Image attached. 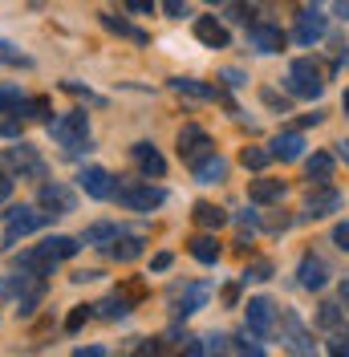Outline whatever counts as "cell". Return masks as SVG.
<instances>
[{
  "mask_svg": "<svg viewBox=\"0 0 349 357\" xmlns=\"http://www.w3.org/2000/svg\"><path fill=\"white\" fill-rule=\"evenodd\" d=\"M268 158H272V151H260V146H248L240 155V162L248 167V171H264L268 167Z\"/></svg>",
  "mask_w": 349,
  "mask_h": 357,
  "instance_id": "29",
  "label": "cell"
},
{
  "mask_svg": "<svg viewBox=\"0 0 349 357\" xmlns=\"http://www.w3.org/2000/svg\"><path fill=\"white\" fill-rule=\"evenodd\" d=\"M301 155H305V138H301L297 130L276 134V138H272V158H281V162H297Z\"/></svg>",
  "mask_w": 349,
  "mask_h": 357,
  "instance_id": "17",
  "label": "cell"
},
{
  "mask_svg": "<svg viewBox=\"0 0 349 357\" xmlns=\"http://www.w3.org/2000/svg\"><path fill=\"white\" fill-rule=\"evenodd\" d=\"M341 110L349 114V89H346V93H341Z\"/></svg>",
  "mask_w": 349,
  "mask_h": 357,
  "instance_id": "48",
  "label": "cell"
},
{
  "mask_svg": "<svg viewBox=\"0 0 349 357\" xmlns=\"http://www.w3.org/2000/svg\"><path fill=\"white\" fill-rule=\"evenodd\" d=\"M8 191H13V178H0V203L8 199Z\"/></svg>",
  "mask_w": 349,
  "mask_h": 357,
  "instance_id": "44",
  "label": "cell"
},
{
  "mask_svg": "<svg viewBox=\"0 0 349 357\" xmlns=\"http://www.w3.org/2000/svg\"><path fill=\"white\" fill-rule=\"evenodd\" d=\"M21 106H24V93L17 86L0 89V110H4V114H21Z\"/></svg>",
  "mask_w": 349,
  "mask_h": 357,
  "instance_id": "28",
  "label": "cell"
},
{
  "mask_svg": "<svg viewBox=\"0 0 349 357\" xmlns=\"http://www.w3.org/2000/svg\"><path fill=\"white\" fill-rule=\"evenodd\" d=\"M248 45H252L256 53H276L284 45V33L276 24H248Z\"/></svg>",
  "mask_w": 349,
  "mask_h": 357,
  "instance_id": "12",
  "label": "cell"
},
{
  "mask_svg": "<svg viewBox=\"0 0 349 357\" xmlns=\"http://www.w3.org/2000/svg\"><path fill=\"white\" fill-rule=\"evenodd\" d=\"M195 178H199V183H223V178H228V158L207 155V158L195 167Z\"/></svg>",
  "mask_w": 349,
  "mask_h": 357,
  "instance_id": "21",
  "label": "cell"
},
{
  "mask_svg": "<svg viewBox=\"0 0 349 357\" xmlns=\"http://www.w3.org/2000/svg\"><path fill=\"white\" fill-rule=\"evenodd\" d=\"M272 276V264L268 260H256V264H248V272H244L240 280H268Z\"/></svg>",
  "mask_w": 349,
  "mask_h": 357,
  "instance_id": "32",
  "label": "cell"
},
{
  "mask_svg": "<svg viewBox=\"0 0 349 357\" xmlns=\"http://www.w3.org/2000/svg\"><path fill=\"white\" fill-rule=\"evenodd\" d=\"M114 199L118 207H126V211H142V215H151L154 207H163V191L151 187V183H142V178H118L114 183Z\"/></svg>",
  "mask_w": 349,
  "mask_h": 357,
  "instance_id": "1",
  "label": "cell"
},
{
  "mask_svg": "<svg viewBox=\"0 0 349 357\" xmlns=\"http://www.w3.org/2000/svg\"><path fill=\"white\" fill-rule=\"evenodd\" d=\"M114 236H118V227H114V223H94V227H86V236H82V240H86V244H102V240H114Z\"/></svg>",
  "mask_w": 349,
  "mask_h": 357,
  "instance_id": "31",
  "label": "cell"
},
{
  "mask_svg": "<svg viewBox=\"0 0 349 357\" xmlns=\"http://www.w3.org/2000/svg\"><path fill=\"white\" fill-rule=\"evenodd\" d=\"M49 110H53V106H49V98H24V106H21L24 118H37V122L49 118Z\"/></svg>",
  "mask_w": 349,
  "mask_h": 357,
  "instance_id": "30",
  "label": "cell"
},
{
  "mask_svg": "<svg viewBox=\"0 0 349 357\" xmlns=\"http://www.w3.org/2000/svg\"><path fill=\"white\" fill-rule=\"evenodd\" d=\"M337 321H341V309H337V305H321V312H317V325H325V329H333V325H337Z\"/></svg>",
  "mask_w": 349,
  "mask_h": 357,
  "instance_id": "33",
  "label": "cell"
},
{
  "mask_svg": "<svg viewBox=\"0 0 349 357\" xmlns=\"http://www.w3.org/2000/svg\"><path fill=\"white\" fill-rule=\"evenodd\" d=\"M179 93H191V98H219V89H211V86H199V82H191V77H174L171 82Z\"/></svg>",
  "mask_w": 349,
  "mask_h": 357,
  "instance_id": "27",
  "label": "cell"
},
{
  "mask_svg": "<svg viewBox=\"0 0 349 357\" xmlns=\"http://www.w3.org/2000/svg\"><path fill=\"white\" fill-rule=\"evenodd\" d=\"M110 256H114L118 264H131V260H138V256H142V240H138V236H114Z\"/></svg>",
  "mask_w": 349,
  "mask_h": 357,
  "instance_id": "20",
  "label": "cell"
},
{
  "mask_svg": "<svg viewBox=\"0 0 349 357\" xmlns=\"http://www.w3.org/2000/svg\"><path fill=\"white\" fill-rule=\"evenodd\" d=\"M195 37L211 49H228V29L216 21V17H195Z\"/></svg>",
  "mask_w": 349,
  "mask_h": 357,
  "instance_id": "18",
  "label": "cell"
},
{
  "mask_svg": "<svg viewBox=\"0 0 349 357\" xmlns=\"http://www.w3.org/2000/svg\"><path fill=\"white\" fill-rule=\"evenodd\" d=\"M228 17H232V21H240V24H248V17H252V13H248V8H244V4H236V8H232V13H228Z\"/></svg>",
  "mask_w": 349,
  "mask_h": 357,
  "instance_id": "42",
  "label": "cell"
},
{
  "mask_svg": "<svg viewBox=\"0 0 349 357\" xmlns=\"http://www.w3.org/2000/svg\"><path fill=\"white\" fill-rule=\"evenodd\" d=\"M272 325H276V305H272L268 296L248 301V333L252 337H268L272 333Z\"/></svg>",
  "mask_w": 349,
  "mask_h": 357,
  "instance_id": "8",
  "label": "cell"
},
{
  "mask_svg": "<svg viewBox=\"0 0 349 357\" xmlns=\"http://www.w3.org/2000/svg\"><path fill=\"white\" fill-rule=\"evenodd\" d=\"M329 354H349V337H333L329 341Z\"/></svg>",
  "mask_w": 349,
  "mask_h": 357,
  "instance_id": "41",
  "label": "cell"
},
{
  "mask_svg": "<svg viewBox=\"0 0 349 357\" xmlns=\"http://www.w3.org/2000/svg\"><path fill=\"white\" fill-rule=\"evenodd\" d=\"M341 207V191H333V187H321V191H313L305 203V215L309 220H321V215H333Z\"/></svg>",
  "mask_w": 349,
  "mask_h": 357,
  "instance_id": "13",
  "label": "cell"
},
{
  "mask_svg": "<svg viewBox=\"0 0 349 357\" xmlns=\"http://www.w3.org/2000/svg\"><path fill=\"white\" fill-rule=\"evenodd\" d=\"M288 93L309 98V102L325 93V77H321V66H317L313 57H297V61L288 66Z\"/></svg>",
  "mask_w": 349,
  "mask_h": 357,
  "instance_id": "4",
  "label": "cell"
},
{
  "mask_svg": "<svg viewBox=\"0 0 349 357\" xmlns=\"http://www.w3.org/2000/svg\"><path fill=\"white\" fill-rule=\"evenodd\" d=\"M236 220H240V227H248V231H252V227H256V223H260V215H256V211H240V215H236Z\"/></svg>",
  "mask_w": 349,
  "mask_h": 357,
  "instance_id": "40",
  "label": "cell"
},
{
  "mask_svg": "<svg viewBox=\"0 0 349 357\" xmlns=\"http://www.w3.org/2000/svg\"><path fill=\"white\" fill-rule=\"evenodd\" d=\"M187 252L195 256L199 264H216V260H219V244H216V236H195V240L187 244Z\"/></svg>",
  "mask_w": 349,
  "mask_h": 357,
  "instance_id": "23",
  "label": "cell"
},
{
  "mask_svg": "<svg viewBox=\"0 0 349 357\" xmlns=\"http://www.w3.org/2000/svg\"><path fill=\"white\" fill-rule=\"evenodd\" d=\"M37 199H41V207H57V215H66V211L77 207V199H73V191H69L66 183H45Z\"/></svg>",
  "mask_w": 349,
  "mask_h": 357,
  "instance_id": "15",
  "label": "cell"
},
{
  "mask_svg": "<svg viewBox=\"0 0 349 357\" xmlns=\"http://www.w3.org/2000/svg\"><path fill=\"white\" fill-rule=\"evenodd\" d=\"M131 155H134V162H138V171H142V175H151V178H163V175H167V158L158 155L151 142H134Z\"/></svg>",
  "mask_w": 349,
  "mask_h": 357,
  "instance_id": "11",
  "label": "cell"
},
{
  "mask_svg": "<svg viewBox=\"0 0 349 357\" xmlns=\"http://www.w3.org/2000/svg\"><path fill=\"white\" fill-rule=\"evenodd\" d=\"M94 309L102 312V317H110V321H122V317L131 312V296H126V292H114V296H106V301H98Z\"/></svg>",
  "mask_w": 349,
  "mask_h": 357,
  "instance_id": "24",
  "label": "cell"
},
{
  "mask_svg": "<svg viewBox=\"0 0 349 357\" xmlns=\"http://www.w3.org/2000/svg\"><path fill=\"white\" fill-rule=\"evenodd\" d=\"M264 102H268V106H276V110H288V102H284V98H281V93H272V89H264Z\"/></svg>",
  "mask_w": 349,
  "mask_h": 357,
  "instance_id": "38",
  "label": "cell"
},
{
  "mask_svg": "<svg viewBox=\"0 0 349 357\" xmlns=\"http://www.w3.org/2000/svg\"><path fill=\"white\" fill-rule=\"evenodd\" d=\"M86 321H89V305H77V309L69 312L66 329H69V333H77V329H82V325H86Z\"/></svg>",
  "mask_w": 349,
  "mask_h": 357,
  "instance_id": "34",
  "label": "cell"
},
{
  "mask_svg": "<svg viewBox=\"0 0 349 357\" xmlns=\"http://www.w3.org/2000/svg\"><path fill=\"white\" fill-rule=\"evenodd\" d=\"M102 24H106L110 33H118V37H131V41H138V45H147V33H138L134 24H126V21H118V17H110V13H102Z\"/></svg>",
  "mask_w": 349,
  "mask_h": 357,
  "instance_id": "26",
  "label": "cell"
},
{
  "mask_svg": "<svg viewBox=\"0 0 349 357\" xmlns=\"http://www.w3.org/2000/svg\"><path fill=\"white\" fill-rule=\"evenodd\" d=\"M77 248H82V244H77L73 236H49V240H45L37 252H24L21 264H24V268H33V272H45V276H49V268L57 264V260H69V256H77Z\"/></svg>",
  "mask_w": 349,
  "mask_h": 357,
  "instance_id": "2",
  "label": "cell"
},
{
  "mask_svg": "<svg viewBox=\"0 0 349 357\" xmlns=\"http://www.w3.org/2000/svg\"><path fill=\"white\" fill-rule=\"evenodd\" d=\"M301 284H305L309 292H317V289L329 284V264L321 256H305V260H301Z\"/></svg>",
  "mask_w": 349,
  "mask_h": 357,
  "instance_id": "16",
  "label": "cell"
},
{
  "mask_svg": "<svg viewBox=\"0 0 349 357\" xmlns=\"http://www.w3.org/2000/svg\"><path fill=\"white\" fill-rule=\"evenodd\" d=\"M211 289L207 284H187V289H171V305H174V317H191L207 305Z\"/></svg>",
  "mask_w": 349,
  "mask_h": 357,
  "instance_id": "9",
  "label": "cell"
},
{
  "mask_svg": "<svg viewBox=\"0 0 349 357\" xmlns=\"http://www.w3.org/2000/svg\"><path fill=\"white\" fill-rule=\"evenodd\" d=\"M207 155H216L211 134L203 130V126H183V130H179V158L191 162V167H199Z\"/></svg>",
  "mask_w": 349,
  "mask_h": 357,
  "instance_id": "5",
  "label": "cell"
},
{
  "mask_svg": "<svg viewBox=\"0 0 349 357\" xmlns=\"http://www.w3.org/2000/svg\"><path fill=\"white\" fill-rule=\"evenodd\" d=\"M223 77H228V86H244V73H240V69H223Z\"/></svg>",
  "mask_w": 349,
  "mask_h": 357,
  "instance_id": "43",
  "label": "cell"
},
{
  "mask_svg": "<svg viewBox=\"0 0 349 357\" xmlns=\"http://www.w3.org/2000/svg\"><path fill=\"white\" fill-rule=\"evenodd\" d=\"M151 268L154 272H167V268H171V252H158V256L151 260Z\"/></svg>",
  "mask_w": 349,
  "mask_h": 357,
  "instance_id": "39",
  "label": "cell"
},
{
  "mask_svg": "<svg viewBox=\"0 0 349 357\" xmlns=\"http://www.w3.org/2000/svg\"><path fill=\"white\" fill-rule=\"evenodd\" d=\"M301 45H317L321 37H325V17L317 13V8H309V13H301L297 17V33H292Z\"/></svg>",
  "mask_w": 349,
  "mask_h": 357,
  "instance_id": "14",
  "label": "cell"
},
{
  "mask_svg": "<svg viewBox=\"0 0 349 357\" xmlns=\"http://www.w3.org/2000/svg\"><path fill=\"white\" fill-rule=\"evenodd\" d=\"M41 223H45V211H37V207H13V211H8V227H4V240L17 244L21 236L37 231Z\"/></svg>",
  "mask_w": 349,
  "mask_h": 357,
  "instance_id": "6",
  "label": "cell"
},
{
  "mask_svg": "<svg viewBox=\"0 0 349 357\" xmlns=\"http://www.w3.org/2000/svg\"><path fill=\"white\" fill-rule=\"evenodd\" d=\"M337 17H341V21H349V0H337Z\"/></svg>",
  "mask_w": 349,
  "mask_h": 357,
  "instance_id": "46",
  "label": "cell"
},
{
  "mask_svg": "<svg viewBox=\"0 0 349 357\" xmlns=\"http://www.w3.org/2000/svg\"><path fill=\"white\" fill-rule=\"evenodd\" d=\"M163 8H167V17H174V21L179 17H191L187 13V0H163Z\"/></svg>",
  "mask_w": 349,
  "mask_h": 357,
  "instance_id": "35",
  "label": "cell"
},
{
  "mask_svg": "<svg viewBox=\"0 0 349 357\" xmlns=\"http://www.w3.org/2000/svg\"><path fill=\"white\" fill-rule=\"evenodd\" d=\"M248 199L252 203H281L284 199V183L281 178H252V187H248Z\"/></svg>",
  "mask_w": 349,
  "mask_h": 357,
  "instance_id": "19",
  "label": "cell"
},
{
  "mask_svg": "<svg viewBox=\"0 0 349 357\" xmlns=\"http://www.w3.org/2000/svg\"><path fill=\"white\" fill-rule=\"evenodd\" d=\"M49 138L66 151H77V146H89V118L82 110H69L61 118L49 122Z\"/></svg>",
  "mask_w": 349,
  "mask_h": 357,
  "instance_id": "3",
  "label": "cell"
},
{
  "mask_svg": "<svg viewBox=\"0 0 349 357\" xmlns=\"http://www.w3.org/2000/svg\"><path fill=\"white\" fill-rule=\"evenodd\" d=\"M333 244L341 248V252H349V223H337L333 227Z\"/></svg>",
  "mask_w": 349,
  "mask_h": 357,
  "instance_id": "37",
  "label": "cell"
},
{
  "mask_svg": "<svg viewBox=\"0 0 349 357\" xmlns=\"http://www.w3.org/2000/svg\"><path fill=\"white\" fill-rule=\"evenodd\" d=\"M195 223L199 227H207V231H219V227L228 223V211L216 207V203H195Z\"/></svg>",
  "mask_w": 349,
  "mask_h": 357,
  "instance_id": "22",
  "label": "cell"
},
{
  "mask_svg": "<svg viewBox=\"0 0 349 357\" xmlns=\"http://www.w3.org/2000/svg\"><path fill=\"white\" fill-rule=\"evenodd\" d=\"M337 146H341V158L349 162V138H346V142H337Z\"/></svg>",
  "mask_w": 349,
  "mask_h": 357,
  "instance_id": "47",
  "label": "cell"
},
{
  "mask_svg": "<svg viewBox=\"0 0 349 357\" xmlns=\"http://www.w3.org/2000/svg\"><path fill=\"white\" fill-rule=\"evenodd\" d=\"M337 296H341V305L349 309V280H341V289H337Z\"/></svg>",
  "mask_w": 349,
  "mask_h": 357,
  "instance_id": "45",
  "label": "cell"
},
{
  "mask_svg": "<svg viewBox=\"0 0 349 357\" xmlns=\"http://www.w3.org/2000/svg\"><path fill=\"white\" fill-rule=\"evenodd\" d=\"M207 4H223V0H207Z\"/></svg>",
  "mask_w": 349,
  "mask_h": 357,
  "instance_id": "49",
  "label": "cell"
},
{
  "mask_svg": "<svg viewBox=\"0 0 349 357\" xmlns=\"http://www.w3.org/2000/svg\"><path fill=\"white\" fill-rule=\"evenodd\" d=\"M77 187L89 199H114V178H110L106 167H82L77 171Z\"/></svg>",
  "mask_w": 349,
  "mask_h": 357,
  "instance_id": "7",
  "label": "cell"
},
{
  "mask_svg": "<svg viewBox=\"0 0 349 357\" xmlns=\"http://www.w3.org/2000/svg\"><path fill=\"white\" fill-rule=\"evenodd\" d=\"M8 162L29 178H45V158L29 146V142H17V146H8Z\"/></svg>",
  "mask_w": 349,
  "mask_h": 357,
  "instance_id": "10",
  "label": "cell"
},
{
  "mask_svg": "<svg viewBox=\"0 0 349 357\" xmlns=\"http://www.w3.org/2000/svg\"><path fill=\"white\" fill-rule=\"evenodd\" d=\"M309 178H313V183H325L329 175H333V155H325V151H317V155L309 158Z\"/></svg>",
  "mask_w": 349,
  "mask_h": 357,
  "instance_id": "25",
  "label": "cell"
},
{
  "mask_svg": "<svg viewBox=\"0 0 349 357\" xmlns=\"http://www.w3.org/2000/svg\"><path fill=\"white\" fill-rule=\"evenodd\" d=\"M122 4H126L131 13H138V17H151L154 13V0H122Z\"/></svg>",
  "mask_w": 349,
  "mask_h": 357,
  "instance_id": "36",
  "label": "cell"
}]
</instances>
